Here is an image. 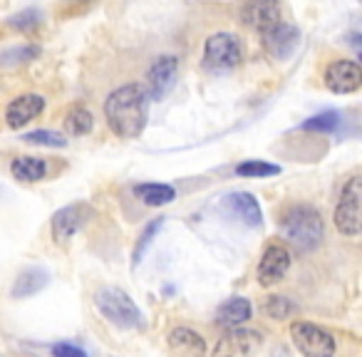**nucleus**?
Listing matches in <instances>:
<instances>
[{
	"mask_svg": "<svg viewBox=\"0 0 362 357\" xmlns=\"http://www.w3.org/2000/svg\"><path fill=\"white\" fill-rule=\"evenodd\" d=\"M105 119L115 136L136 139L149 119V95L144 85L129 82L110 92V97L105 100Z\"/></svg>",
	"mask_w": 362,
	"mask_h": 357,
	"instance_id": "f257e3e1",
	"label": "nucleus"
},
{
	"mask_svg": "<svg viewBox=\"0 0 362 357\" xmlns=\"http://www.w3.org/2000/svg\"><path fill=\"white\" fill-rule=\"evenodd\" d=\"M281 228L283 238L291 243L296 251L310 253L325 238V223L317 209H313L310 204H293L281 213Z\"/></svg>",
	"mask_w": 362,
	"mask_h": 357,
	"instance_id": "f03ea898",
	"label": "nucleus"
},
{
	"mask_svg": "<svg viewBox=\"0 0 362 357\" xmlns=\"http://www.w3.org/2000/svg\"><path fill=\"white\" fill-rule=\"evenodd\" d=\"M92 303H95L97 312L105 317L107 322L122 327V330H132V327L141 325V310L136 308V303L127 295L122 288L115 286H105L92 295Z\"/></svg>",
	"mask_w": 362,
	"mask_h": 357,
	"instance_id": "7ed1b4c3",
	"label": "nucleus"
},
{
	"mask_svg": "<svg viewBox=\"0 0 362 357\" xmlns=\"http://www.w3.org/2000/svg\"><path fill=\"white\" fill-rule=\"evenodd\" d=\"M362 182L360 176H350L345 182L340 192V199H337L335 206V228L342 233L345 238H357L362 231Z\"/></svg>",
	"mask_w": 362,
	"mask_h": 357,
	"instance_id": "20e7f679",
	"label": "nucleus"
},
{
	"mask_svg": "<svg viewBox=\"0 0 362 357\" xmlns=\"http://www.w3.org/2000/svg\"><path fill=\"white\" fill-rule=\"evenodd\" d=\"M238 18L261 37L271 35L283 23H288L283 16V0H243Z\"/></svg>",
	"mask_w": 362,
	"mask_h": 357,
	"instance_id": "39448f33",
	"label": "nucleus"
},
{
	"mask_svg": "<svg viewBox=\"0 0 362 357\" xmlns=\"http://www.w3.org/2000/svg\"><path fill=\"white\" fill-rule=\"evenodd\" d=\"M291 340L305 357H335V337L325 327L308 320L291 322Z\"/></svg>",
	"mask_w": 362,
	"mask_h": 357,
	"instance_id": "423d86ee",
	"label": "nucleus"
},
{
	"mask_svg": "<svg viewBox=\"0 0 362 357\" xmlns=\"http://www.w3.org/2000/svg\"><path fill=\"white\" fill-rule=\"evenodd\" d=\"M243 60V45L233 33H216L204 45V65L211 72H228Z\"/></svg>",
	"mask_w": 362,
	"mask_h": 357,
	"instance_id": "0eeeda50",
	"label": "nucleus"
},
{
	"mask_svg": "<svg viewBox=\"0 0 362 357\" xmlns=\"http://www.w3.org/2000/svg\"><path fill=\"white\" fill-rule=\"evenodd\" d=\"M90 216H92L90 204H70V206L52 213L50 231L57 246H67L80 233V228L90 221Z\"/></svg>",
	"mask_w": 362,
	"mask_h": 357,
	"instance_id": "6e6552de",
	"label": "nucleus"
},
{
	"mask_svg": "<svg viewBox=\"0 0 362 357\" xmlns=\"http://www.w3.org/2000/svg\"><path fill=\"white\" fill-rule=\"evenodd\" d=\"M263 345V337L256 330L246 327H231L221 340L216 342L211 357H253Z\"/></svg>",
	"mask_w": 362,
	"mask_h": 357,
	"instance_id": "1a4fd4ad",
	"label": "nucleus"
},
{
	"mask_svg": "<svg viewBox=\"0 0 362 357\" xmlns=\"http://www.w3.org/2000/svg\"><path fill=\"white\" fill-rule=\"evenodd\" d=\"M291 251L281 243H271V246L263 251L261 256V263H258V271H256V278L263 288H271L276 283H281L283 278L288 276L291 271Z\"/></svg>",
	"mask_w": 362,
	"mask_h": 357,
	"instance_id": "9d476101",
	"label": "nucleus"
},
{
	"mask_svg": "<svg viewBox=\"0 0 362 357\" xmlns=\"http://www.w3.org/2000/svg\"><path fill=\"white\" fill-rule=\"evenodd\" d=\"M176 72H179V57L176 55H161L154 60L146 75V95L151 100H164L176 85Z\"/></svg>",
	"mask_w": 362,
	"mask_h": 357,
	"instance_id": "9b49d317",
	"label": "nucleus"
},
{
	"mask_svg": "<svg viewBox=\"0 0 362 357\" xmlns=\"http://www.w3.org/2000/svg\"><path fill=\"white\" fill-rule=\"evenodd\" d=\"M325 87L332 95H352L362 87V70L355 60H335L325 70Z\"/></svg>",
	"mask_w": 362,
	"mask_h": 357,
	"instance_id": "f8f14e48",
	"label": "nucleus"
},
{
	"mask_svg": "<svg viewBox=\"0 0 362 357\" xmlns=\"http://www.w3.org/2000/svg\"><path fill=\"white\" fill-rule=\"evenodd\" d=\"M45 112V97L42 95H21L6 107V124L11 129H23L28 122L37 119Z\"/></svg>",
	"mask_w": 362,
	"mask_h": 357,
	"instance_id": "ddd939ff",
	"label": "nucleus"
},
{
	"mask_svg": "<svg viewBox=\"0 0 362 357\" xmlns=\"http://www.w3.org/2000/svg\"><path fill=\"white\" fill-rule=\"evenodd\" d=\"M221 209L226 213H231L236 221L246 223L251 228H258L263 223V211L258 206V201L248 192H233L228 197H223Z\"/></svg>",
	"mask_w": 362,
	"mask_h": 357,
	"instance_id": "4468645a",
	"label": "nucleus"
},
{
	"mask_svg": "<svg viewBox=\"0 0 362 357\" xmlns=\"http://www.w3.org/2000/svg\"><path fill=\"white\" fill-rule=\"evenodd\" d=\"M166 345L176 357H206V340L192 327H174L166 335Z\"/></svg>",
	"mask_w": 362,
	"mask_h": 357,
	"instance_id": "2eb2a0df",
	"label": "nucleus"
},
{
	"mask_svg": "<svg viewBox=\"0 0 362 357\" xmlns=\"http://www.w3.org/2000/svg\"><path fill=\"white\" fill-rule=\"evenodd\" d=\"M253 315V305L248 298H228L226 303H221L216 310V325H223V327H241L243 322H248Z\"/></svg>",
	"mask_w": 362,
	"mask_h": 357,
	"instance_id": "dca6fc26",
	"label": "nucleus"
},
{
	"mask_svg": "<svg viewBox=\"0 0 362 357\" xmlns=\"http://www.w3.org/2000/svg\"><path fill=\"white\" fill-rule=\"evenodd\" d=\"M11 174L13 179L23 184H37V182H45L47 174H50V166H47L45 159L40 156H16L11 164Z\"/></svg>",
	"mask_w": 362,
	"mask_h": 357,
	"instance_id": "f3484780",
	"label": "nucleus"
},
{
	"mask_svg": "<svg viewBox=\"0 0 362 357\" xmlns=\"http://www.w3.org/2000/svg\"><path fill=\"white\" fill-rule=\"evenodd\" d=\"M261 42L266 45V50L271 52L278 60H286L291 57V52L298 47V30L291 25V23H283L278 30H273L271 35L261 37Z\"/></svg>",
	"mask_w": 362,
	"mask_h": 357,
	"instance_id": "a211bd4d",
	"label": "nucleus"
},
{
	"mask_svg": "<svg viewBox=\"0 0 362 357\" xmlns=\"http://www.w3.org/2000/svg\"><path fill=\"white\" fill-rule=\"evenodd\" d=\"M47 283H50V273L40 266H30L16 278L13 298H30V295H35V293H40Z\"/></svg>",
	"mask_w": 362,
	"mask_h": 357,
	"instance_id": "6ab92c4d",
	"label": "nucleus"
},
{
	"mask_svg": "<svg viewBox=\"0 0 362 357\" xmlns=\"http://www.w3.org/2000/svg\"><path fill=\"white\" fill-rule=\"evenodd\" d=\"M132 192L146 206H166V204H171L176 199V189L171 184H136Z\"/></svg>",
	"mask_w": 362,
	"mask_h": 357,
	"instance_id": "aec40b11",
	"label": "nucleus"
},
{
	"mask_svg": "<svg viewBox=\"0 0 362 357\" xmlns=\"http://www.w3.org/2000/svg\"><path fill=\"white\" fill-rule=\"evenodd\" d=\"M42 23H45L42 13L37 11V8H28V11H21V13H16V16L8 18L6 25H8V30L18 33V35H33Z\"/></svg>",
	"mask_w": 362,
	"mask_h": 357,
	"instance_id": "412c9836",
	"label": "nucleus"
},
{
	"mask_svg": "<svg viewBox=\"0 0 362 357\" xmlns=\"http://www.w3.org/2000/svg\"><path fill=\"white\" fill-rule=\"evenodd\" d=\"M65 127L70 134L75 136H85L92 131V127H95V119H92V112L87 110L85 105H72L70 110H67L65 115Z\"/></svg>",
	"mask_w": 362,
	"mask_h": 357,
	"instance_id": "4be33fe9",
	"label": "nucleus"
},
{
	"mask_svg": "<svg viewBox=\"0 0 362 357\" xmlns=\"http://www.w3.org/2000/svg\"><path fill=\"white\" fill-rule=\"evenodd\" d=\"M233 171H236V176H243V179H266V176L281 174V166L263 159H248L243 164H238Z\"/></svg>",
	"mask_w": 362,
	"mask_h": 357,
	"instance_id": "5701e85b",
	"label": "nucleus"
},
{
	"mask_svg": "<svg viewBox=\"0 0 362 357\" xmlns=\"http://www.w3.org/2000/svg\"><path fill=\"white\" fill-rule=\"evenodd\" d=\"M340 122H342L340 112L327 110V112H320V115L310 117L308 122H303L300 129H305V131H317V134H330V131H335L337 127H340Z\"/></svg>",
	"mask_w": 362,
	"mask_h": 357,
	"instance_id": "b1692460",
	"label": "nucleus"
},
{
	"mask_svg": "<svg viewBox=\"0 0 362 357\" xmlns=\"http://www.w3.org/2000/svg\"><path fill=\"white\" fill-rule=\"evenodd\" d=\"M37 55H40V47H35V45H16V47H8V50L0 52V67L25 65V62L35 60Z\"/></svg>",
	"mask_w": 362,
	"mask_h": 357,
	"instance_id": "393cba45",
	"label": "nucleus"
},
{
	"mask_svg": "<svg viewBox=\"0 0 362 357\" xmlns=\"http://www.w3.org/2000/svg\"><path fill=\"white\" fill-rule=\"evenodd\" d=\"M161 226H164V218H154V221L146 223L144 231L139 233V238H136V243H134V251H132V263H134V266H139L141 263V256H144V251L149 248L151 238L159 233Z\"/></svg>",
	"mask_w": 362,
	"mask_h": 357,
	"instance_id": "a878e982",
	"label": "nucleus"
},
{
	"mask_svg": "<svg viewBox=\"0 0 362 357\" xmlns=\"http://www.w3.org/2000/svg\"><path fill=\"white\" fill-rule=\"evenodd\" d=\"M23 139L28 141V144H37V146H55V149H60V146H67V139L65 134H60V131H52V129H35V131H28Z\"/></svg>",
	"mask_w": 362,
	"mask_h": 357,
	"instance_id": "bb28decb",
	"label": "nucleus"
},
{
	"mask_svg": "<svg viewBox=\"0 0 362 357\" xmlns=\"http://www.w3.org/2000/svg\"><path fill=\"white\" fill-rule=\"evenodd\" d=\"M291 310H293V305L288 303V298H283V295H271V298H268L266 312L271 317H276V320H283V317H288V315H291Z\"/></svg>",
	"mask_w": 362,
	"mask_h": 357,
	"instance_id": "cd10ccee",
	"label": "nucleus"
},
{
	"mask_svg": "<svg viewBox=\"0 0 362 357\" xmlns=\"http://www.w3.org/2000/svg\"><path fill=\"white\" fill-rule=\"evenodd\" d=\"M52 357H87V352L72 342H57V345H52Z\"/></svg>",
	"mask_w": 362,
	"mask_h": 357,
	"instance_id": "c85d7f7f",
	"label": "nucleus"
}]
</instances>
